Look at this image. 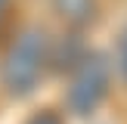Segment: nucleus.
<instances>
[{
	"mask_svg": "<svg viewBox=\"0 0 127 124\" xmlns=\"http://www.w3.org/2000/svg\"><path fill=\"white\" fill-rule=\"evenodd\" d=\"M50 40L53 37L40 25H25L16 31L0 53V87L6 96L25 99L40 87L50 71Z\"/></svg>",
	"mask_w": 127,
	"mask_h": 124,
	"instance_id": "obj_1",
	"label": "nucleus"
},
{
	"mask_svg": "<svg viewBox=\"0 0 127 124\" xmlns=\"http://www.w3.org/2000/svg\"><path fill=\"white\" fill-rule=\"evenodd\" d=\"M6 16H9V0H0V25L6 22Z\"/></svg>",
	"mask_w": 127,
	"mask_h": 124,
	"instance_id": "obj_6",
	"label": "nucleus"
},
{
	"mask_svg": "<svg viewBox=\"0 0 127 124\" xmlns=\"http://www.w3.org/2000/svg\"><path fill=\"white\" fill-rule=\"evenodd\" d=\"M22 124H65V121H62L59 112H53V109H40V112H31Z\"/></svg>",
	"mask_w": 127,
	"mask_h": 124,
	"instance_id": "obj_5",
	"label": "nucleus"
},
{
	"mask_svg": "<svg viewBox=\"0 0 127 124\" xmlns=\"http://www.w3.org/2000/svg\"><path fill=\"white\" fill-rule=\"evenodd\" d=\"M115 71L121 74V78L127 81V28L121 31V37H118V47H115Z\"/></svg>",
	"mask_w": 127,
	"mask_h": 124,
	"instance_id": "obj_4",
	"label": "nucleus"
},
{
	"mask_svg": "<svg viewBox=\"0 0 127 124\" xmlns=\"http://www.w3.org/2000/svg\"><path fill=\"white\" fill-rule=\"evenodd\" d=\"M112 81H115V65L102 50H87L78 59V65L68 71L65 84V109L74 118H93L99 105L109 99Z\"/></svg>",
	"mask_w": 127,
	"mask_h": 124,
	"instance_id": "obj_2",
	"label": "nucleus"
},
{
	"mask_svg": "<svg viewBox=\"0 0 127 124\" xmlns=\"http://www.w3.org/2000/svg\"><path fill=\"white\" fill-rule=\"evenodd\" d=\"M50 9L68 31H84L96 22L99 0H50Z\"/></svg>",
	"mask_w": 127,
	"mask_h": 124,
	"instance_id": "obj_3",
	"label": "nucleus"
}]
</instances>
